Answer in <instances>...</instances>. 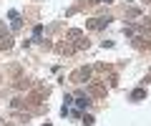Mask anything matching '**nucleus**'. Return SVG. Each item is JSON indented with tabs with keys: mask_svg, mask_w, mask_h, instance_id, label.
I'll return each instance as SVG.
<instances>
[{
	"mask_svg": "<svg viewBox=\"0 0 151 126\" xmlns=\"http://www.w3.org/2000/svg\"><path fill=\"white\" fill-rule=\"evenodd\" d=\"M73 78H76V83H83V78H88V68H86V71H78Z\"/></svg>",
	"mask_w": 151,
	"mask_h": 126,
	"instance_id": "f03ea898",
	"label": "nucleus"
},
{
	"mask_svg": "<svg viewBox=\"0 0 151 126\" xmlns=\"http://www.w3.org/2000/svg\"><path fill=\"white\" fill-rule=\"evenodd\" d=\"M10 25L20 28V15H18V10H10Z\"/></svg>",
	"mask_w": 151,
	"mask_h": 126,
	"instance_id": "f257e3e1",
	"label": "nucleus"
},
{
	"mask_svg": "<svg viewBox=\"0 0 151 126\" xmlns=\"http://www.w3.org/2000/svg\"><path fill=\"white\" fill-rule=\"evenodd\" d=\"M76 106H78V109H83V106H88V99H83V96H81V99L76 101Z\"/></svg>",
	"mask_w": 151,
	"mask_h": 126,
	"instance_id": "7ed1b4c3",
	"label": "nucleus"
}]
</instances>
